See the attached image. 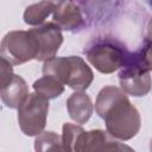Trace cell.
I'll return each mask as SVG.
<instances>
[{
	"label": "cell",
	"mask_w": 152,
	"mask_h": 152,
	"mask_svg": "<svg viewBox=\"0 0 152 152\" xmlns=\"http://www.w3.org/2000/svg\"><path fill=\"white\" fill-rule=\"evenodd\" d=\"M132 51L114 37H99L84 49L87 61L102 74H112L121 69L129 59Z\"/></svg>",
	"instance_id": "7a4b0ae2"
},
{
	"label": "cell",
	"mask_w": 152,
	"mask_h": 152,
	"mask_svg": "<svg viewBox=\"0 0 152 152\" xmlns=\"http://www.w3.org/2000/svg\"><path fill=\"white\" fill-rule=\"evenodd\" d=\"M53 21L68 32H80L89 26L80 0H63L58 4L53 12Z\"/></svg>",
	"instance_id": "ba28073f"
},
{
	"label": "cell",
	"mask_w": 152,
	"mask_h": 152,
	"mask_svg": "<svg viewBox=\"0 0 152 152\" xmlns=\"http://www.w3.org/2000/svg\"><path fill=\"white\" fill-rule=\"evenodd\" d=\"M145 39H146V40H152V15L150 17V19L147 20V24H146V34H145Z\"/></svg>",
	"instance_id": "ac0fdd59"
},
{
	"label": "cell",
	"mask_w": 152,
	"mask_h": 152,
	"mask_svg": "<svg viewBox=\"0 0 152 152\" xmlns=\"http://www.w3.org/2000/svg\"><path fill=\"white\" fill-rule=\"evenodd\" d=\"M37 53V43L30 31H11L2 38L1 57L13 65L36 59Z\"/></svg>",
	"instance_id": "8992f818"
},
{
	"label": "cell",
	"mask_w": 152,
	"mask_h": 152,
	"mask_svg": "<svg viewBox=\"0 0 152 152\" xmlns=\"http://www.w3.org/2000/svg\"><path fill=\"white\" fill-rule=\"evenodd\" d=\"M69 116L77 124H86L93 114V103L84 91H75L66 100Z\"/></svg>",
	"instance_id": "8fae6325"
},
{
	"label": "cell",
	"mask_w": 152,
	"mask_h": 152,
	"mask_svg": "<svg viewBox=\"0 0 152 152\" xmlns=\"http://www.w3.org/2000/svg\"><path fill=\"white\" fill-rule=\"evenodd\" d=\"M119 82L121 89L132 96H145L152 86L150 70L141 61L138 51H132L128 62L120 69Z\"/></svg>",
	"instance_id": "5b68a950"
},
{
	"label": "cell",
	"mask_w": 152,
	"mask_h": 152,
	"mask_svg": "<svg viewBox=\"0 0 152 152\" xmlns=\"http://www.w3.org/2000/svg\"><path fill=\"white\" fill-rule=\"evenodd\" d=\"M1 101L8 108H19L28 96V87L25 80L19 75H13L12 80L0 91Z\"/></svg>",
	"instance_id": "30bf717a"
},
{
	"label": "cell",
	"mask_w": 152,
	"mask_h": 152,
	"mask_svg": "<svg viewBox=\"0 0 152 152\" xmlns=\"http://www.w3.org/2000/svg\"><path fill=\"white\" fill-rule=\"evenodd\" d=\"M137 51H138L141 61L146 65V68L150 71H152V40H146L145 39L141 48Z\"/></svg>",
	"instance_id": "2e32d148"
},
{
	"label": "cell",
	"mask_w": 152,
	"mask_h": 152,
	"mask_svg": "<svg viewBox=\"0 0 152 152\" xmlns=\"http://www.w3.org/2000/svg\"><path fill=\"white\" fill-rule=\"evenodd\" d=\"M43 74L52 76L76 91H84L93 82L94 74L82 57H52L44 61Z\"/></svg>",
	"instance_id": "3957f363"
},
{
	"label": "cell",
	"mask_w": 152,
	"mask_h": 152,
	"mask_svg": "<svg viewBox=\"0 0 152 152\" xmlns=\"http://www.w3.org/2000/svg\"><path fill=\"white\" fill-rule=\"evenodd\" d=\"M33 89L36 93L50 100V99H56L63 94L64 84L52 76L44 75L33 83Z\"/></svg>",
	"instance_id": "4fadbf2b"
},
{
	"label": "cell",
	"mask_w": 152,
	"mask_h": 152,
	"mask_svg": "<svg viewBox=\"0 0 152 152\" xmlns=\"http://www.w3.org/2000/svg\"><path fill=\"white\" fill-rule=\"evenodd\" d=\"M36 151H63L62 137L52 131L42 132L34 140Z\"/></svg>",
	"instance_id": "5bb4252c"
},
{
	"label": "cell",
	"mask_w": 152,
	"mask_h": 152,
	"mask_svg": "<svg viewBox=\"0 0 152 152\" xmlns=\"http://www.w3.org/2000/svg\"><path fill=\"white\" fill-rule=\"evenodd\" d=\"M95 110L104 120L107 132L118 140H129L140 129V114L121 88H102L96 97Z\"/></svg>",
	"instance_id": "6da1fadb"
},
{
	"label": "cell",
	"mask_w": 152,
	"mask_h": 152,
	"mask_svg": "<svg viewBox=\"0 0 152 152\" xmlns=\"http://www.w3.org/2000/svg\"><path fill=\"white\" fill-rule=\"evenodd\" d=\"M61 30L62 28L55 21L44 23L28 30L37 43V61H46L56 56L63 43V34Z\"/></svg>",
	"instance_id": "52a82bcc"
},
{
	"label": "cell",
	"mask_w": 152,
	"mask_h": 152,
	"mask_svg": "<svg viewBox=\"0 0 152 152\" xmlns=\"http://www.w3.org/2000/svg\"><path fill=\"white\" fill-rule=\"evenodd\" d=\"M49 113V99L32 93L18 108V124L25 135L33 137L43 132Z\"/></svg>",
	"instance_id": "277c9868"
},
{
	"label": "cell",
	"mask_w": 152,
	"mask_h": 152,
	"mask_svg": "<svg viewBox=\"0 0 152 152\" xmlns=\"http://www.w3.org/2000/svg\"><path fill=\"white\" fill-rule=\"evenodd\" d=\"M74 151H132V147L115 140L108 132L93 129L78 135Z\"/></svg>",
	"instance_id": "9c48e42d"
},
{
	"label": "cell",
	"mask_w": 152,
	"mask_h": 152,
	"mask_svg": "<svg viewBox=\"0 0 152 152\" xmlns=\"http://www.w3.org/2000/svg\"><path fill=\"white\" fill-rule=\"evenodd\" d=\"M56 10V5L51 1L42 0L37 4L30 5L24 12V21L27 25L38 26L44 24L45 19Z\"/></svg>",
	"instance_id": "7c38bea8"
},
{
	"label": "cell",
	"mask_w": 152,
	"mask_h": 152,
	"mask_svg": "<svg viewBox=\"0 0 152 152\" xmlns=\"http://www.w3.org/2000/svg\"><path fill=\"white\" fill-rule=\"evenodd\" d=\"M147 6H150V7H152V0H142Z\"/></svg>",
	"instance_id": "d6986e66"
},
{
	"label": "cell",
	"mask_w": 152,
	"mask_h": 152,
	"mask_svg": "<svg viewBox=\"0 0 152 152\" xmlns=\"http://www.w3.org/2000/svg\"><path fill=\"white\" fill-rule=\"evenodd\" d=\"M150 150L152 151V139H151V144H150Z\"/></svg>",
	"instance_id": "ffe728a7"
},
{
	"label": "cell",
	"mask_w": 152,
	"mask_h": 152,
	"mask_svg": "<svg viewBox=\"0 0 152 152\" xmlns=\"http://www.w3.org/2000/svg\"><path fill=\"white\" fill-rule=\"evenodd\" d=\"M0 65H1V77H0V80H1V87H4V86H6L11 80H12V77H13V69H12V63L11 62H8L6 58H4V57H1V63H0Z\"/></svg>",
	"instance_id": "e0dca14e"
},
{
	"label": "cell",
	"mask_w": 152,
	"mask_h": 152,
	"mask_svg": "<svg viewBox=\"0 0 152 152\" xmlns=\"http://www.w3.org/2000/svg\"><path fill=\"white\" fill-rule=\"evenodd\" d=\"M84 129L80 125L74 124H64L62 127V146L63 151H74L75 142L78 138V135Z\"/></svg>",
	"instance_id": "9a60e30c"
}]
</instances>
